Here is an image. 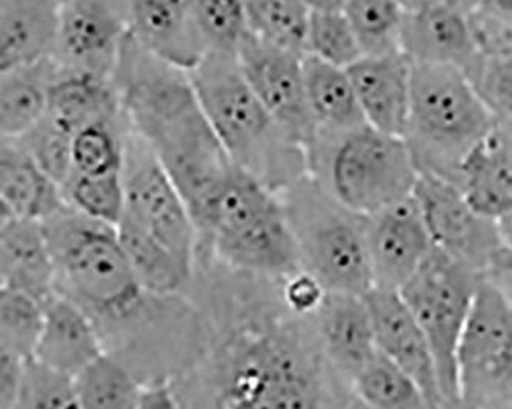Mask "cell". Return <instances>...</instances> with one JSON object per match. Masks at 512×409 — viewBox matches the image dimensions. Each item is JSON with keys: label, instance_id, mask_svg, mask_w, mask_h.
Masks as SVG:
<instances>
[{"label": "cell", "instance_id": "7", "mask_svg": "<svg viewBox=\"0 0 512 409\" xmlns=\"http://www.w3.org/2000/svg\"><path fill=\"white\" fill-rule=\"evenodd\" d=\"M496 127V117L462 70L413 64L411 108L403 139L420 174H433L457 185L463 160Z\"/></svg>", "mask_w": 512, "mask_h": 409}, {"label": "cell", "instance_id": "37", "mask_svg": "<svg viewBox=\"0 0 512 409\" xmlns=\"http://www.w3.org/2000/svg\"><path fill=\"white\" fill-rule=\"evenodd\" d=\"M191 16L210 53L236 56L248 36L247 11L243 0H187Z\"/></svg>", "mask_w": 512, "mask_h": 409}, {"label": "cell", "instance_id": "28", "mask_svg": "<svg viewBox=\"0 0 512 409\" xmlns=\"http://www.w3.org/2000/svg\"><path fill=\"white\" fill-rule=\"evenodd\" d=\"M303 77L317 131H348L366 124L348 70L306 54Z\"/></svg>", "mask_w": 512, "mask_h": 409}, {"label": "cell", "instance_id": "45", "mask_svg": "<svg viewBox=\"0 0 512 409\" xmlns=\"http://www.w3.org/2000/svg\"><path fill=\"white\" fill-rule=\"evenodd\" d=\"M137 409H183L170 382H154L143 385Z\"/></svg>", "mask_w": 512, "mask_h": 409}, {"label": "cell", "instance_id": "21", "mask_svg": "<svg viewBox=\"0 0 512 409\" xmlns=\"http://www.w3.org/2000/svg\"><path fill=\"white\" fill-rule=\"evenodd\" d=\"M0 286L42 303L56 294V270L44 223L0 216Z\"/></svg>", "mask_w": 512, "mask_h": 409}, {"label": "cell", "instance_id": "20", "mask_svg": "<svg viewBox=\"0 0 512 409\" xmlns=\"http://www.w3.org/2000/svg\"><path fill=\"white\" fill-rule=\"evenodd\" d=\"M366 124L403 137L411 108L413 64L402 53L363 56L348 68Z\"/></svg>", "mask_w": 512, "mask_h": 409}, {"label": "cell", "instance_id": "34", "mask_svg": "<svg viewBox=\"0 0 512 409\" xmlns=\"http://www.w3.org/2000/svg\"><path fill=\"white\" fill-rule=\"evenodd\" d=\"M125 119L99 122L77 131L71 140L74 174L108 176L124 173Z\"/></svg>", "mask_w": 512, "mask_h": 409}, {"label": "cell", "instance_id": "9", "mask_svg": "<svg viewBox=\"0 0 512 409\" xmlns=\"http://www.w3.org/2000/svg\"><path fill=\"white\" fill-rule=\"evenodd\" d=\"M483 276L434 248L400 288V296L433 348L446 405L459 402L460 343Z\"/></svg>", "mask_w": 512, "mask_h": 409}, {"label": "cell", "instance_id": "39", "mask_svg": "<svg viewBox=\"0 0 512 409\" xmlns=\"http://www.w3.org/2000/svg\"><path fill=\"white\" fill-rule=\"evenodd\" d=\"M13 409H82L76 380L30 360Z\"/></svg>", "mask_w": 512, "mask_h": 409}, {"label": "cell", "instance_id": "12", "mask_svg": "<svg viewBox=\"0 0 512 409\" xmlns=\"http://www.w3.org/2000/svg\"><path fill=\"white\" fill-rule=\"evenodd\" d=\"M459 399L468 409H512V310L483 305L469 317L459 359Z\"/></svg>", "mask_w": 512, "mask_h": 409}, {"label": "cell", "instance_id": "15", "mask_svg": "<svg viewBox=\"0 0 512 409\" xmlns=\"http://www.w3.org/2000/svg\"><path fill=\"white\" fill-rule=\"evenodd\" d=\"M128 24L102 0H60L54 59L67 70L114 77Z\"/></svg>", "mask_w": 512, "mask_h": 409}, {"label": "cell", "instance_id": "51", "mask_svg": "<svg viewBox=\"0 0 512 409\" xmlns=\"http://www.w3.org/2000/svg\"><path fill=\"white\" fill-rule=\"evenodd\" d=\"M350 409H371L370 406H366L362 400L357 399L356 396L351 397Z\"/></svg>", "mask_w": 512, "mask_h": 409}, {"label": "cell", "instance_id": "24", "mask_svg": "<svg viewBox=\"0 0 512 409\" xmlns=\"http://www.w3.org/2000/svg\"><path fill=\"white\" fill-rule=\"evenodd\" d=\"M124 119L113 77L60 67L48 97L47 120L74 136L99 122Z\"/></svg>", "mask_w": 512, "mask_h": 409}, {"label": "cell", "instance_id": "31", "mask_svg": "<svg viewBox=\"0 0 512 409\" xmlns=\"http://www.w3.org/2000/svg\"><path fill=\"white\" fill-rule=\"evenodd\" d=\"M74 380L82 409L139 408L143 383L110 354L100 356Z\"/></svg>", "mask_w": 512, "mask_h": 409}, {"label": "cell", "instance_id": "32", "mask_svg": "<svg viewBox=\"0 0 512 409\" xmlns=\"http://www.w3.org/2000/svg\"><path fill=\"white\" fill-rule=\"evenodd\" d=\"M351 391L371 409H433L422 388L380 353L354 379Z\"/></svg>", "mask_w": 512, "mask_h": 409}, {"label": "cell", "instance_id": "50", "mask_svg": "<svg viewBox=\"0 0 512 409\" xmlns=\"http://www.w3.org/2000/svg\"><path fill=\"white\" fill-rule=\"evenodd\" d=\"M503 230H505L506 237H508L509 243H512V214L506 222L502 223Z\"/></svg>", "mask_w": 512, "mask_h": 409}, {"label": "cell", "instance_id": "35", "mask_svg": "<svg viewBox=\"0 0 512 409\" xmlns=\"http://www.w3.org/2000/svg\"><path fill=\"white\" fill-rule=\"evenodd\" d=\"M45 303L0 286V351L33 360L44 326Z\"/></svg>", "mask_w": 512, "mask_h": 409}, {"label": "cell", "instance_id": "26", "mask_svg": "<svg viewBox=\"0 0 512 409\" xmlns=\"http://www.w3.org/2000/svg\"><path fill=\"white\" fill-rule=\"evenodd\" d=\"M469 205L503 223L512 214V162L496 130L463 160L457 179Z\"/></svg>", "mask_w": 512, "mask_h": 409}, {"label": "cell", "instance_id": "42", "mask_svg": "<svg viewBox=\"0 0 512 409\" xmlns=\"http://www.w3.org/2000/svg\"><path fill=\"white\" fill-rule=\"evenodd\" d=\"M468 20L480 56H512V17L480 8Z\"/></svg>", "mask_w": 512, "mask_h": 409}, {"label": "cell", "instance_id": "47", "mask_svg": "<svg viewBox=\"0 0 512 409\" xmlns=\"http://www.w3.org/2000/svg\"><path fill=\"white\" fill-rule=\"evenodd\" d=\"M310 13H330V11H343L346 0H302Z\"/></svg>", "mask_w": 512, "mask_h": 409}, {"label": "cell", "instance_id": "18", "mask_svg": "<svg viewBox=\"0 0 512 409\" xmlns=\"http://www.w3.org/2000/svg\"><path fill=\"white\" fill-rule=\"evenodd\" d=\"M400 51L413 64L446 65L463 73L480 56L468 16L434 0L406 10Z\"/></svg>", "mask_w": 512, "mask_h": 409}, {"label": "cell", "instance_id": "48", "mask_svg": "<svg viewBox=\"0 0 512 409\" xmlns=\"http://www.w3.org/2000/svg\"><path fill=\"white\" fill-rule=\"evenodd\" d=\"M422 2H425V0H422ZM422 2H420V4H422ZM434 2L448 5V7L466 14V16L476 13V11H479L480 8L485 5V0H434Z\"/></svg>", "mask_w": 512, "mask_h": 409}, {"label": "cell", "instance_id": "22", "mask_svg": "<svg viewBox=\"0 0 512 409\" xmlns=\"http://www.w3.org/2000/svg\"><path fill=\"white\" fill-rule=\"evenodd\" d=\"M104 354L99 331L80 306L57 293L45 302L44 326L34 362L77 377Z\"/></svg>", "mask_w": 512, "mask_h": 409}, {"label": "cell", "instance_id": "29", "mask_svg": "<svg viewBox=\"0 0 512 409\" xmlns=\"http://www.w3.org/2000/svg\"><path fill=\"white\" fill-rule=\"evenodd\" d=\"M120 245L139 282L160 296L187 294L194 268L180 260L170 248L124 216L117 225Z\"/></svg>", "mask_w": 512, "mask_h": 409}, {"label": "cell", "instance_id": "30", "mask_svg": "<svg viewBox=\"0 0 512 409\" xmlns=\"http://www.w3.org/2000/svg\"><path fill=\"white\" fill-rule=\"evenodd\" d=\"M248 30L266 44L306 56L310 10L302 0H243Z\"/></svg>", "mask_w": 512, "mask_h": 409}, {"label": "cell", "instance_id": "11", "mask_svg": "<svg viewBox=\"0 0 512 409\" xmlns=\"http://www.w3.org/2000/svg\"><path fill=\"white\" fill-rule=\"evenodd\" d=\"M413 194L434 248L485 276L509 243L502 223L477 213L456 183L433 174H420Z\"/></svg>", "mask_w": 512, "mask_h": 409}, {"label": "cell", "instance_id": "44", "mask_svg": "<svg viewBox=\"0 0 512 409\" xmlns=\"http://www.w3.org/2000/svg\"><path fill=\"white\" fill-rule=\"evenodd\" d=\"M30 360L0 351V409H13Z\"/></svg>", "mask_w": 512, "mask_h": 409}, {"label": "cell", "instance_id": "53", "mask_svg": "<svg viewBox=\"0 0 512 409\" xmlns=\"http://www.w3.org/2000/svg\"><path fill=\"white\" fill-rule=\"evenodd\" d=\"M442 409H468L465 405H463L462 402H456V403H449V405L443 406Z\"/></svg>", "mask_w": 512, "mask_h": 409}, {"label": "cell", "instance_id": "17", "mask_svg": "<svg viewBox=\"0 0 512 409\" xmlns=\"http://www.w3.org/2000/svg\"><path fill=\"white\" fill-rule=\"evenodd\" d=\"M313 325L326 359L350 386L379 354L365 296L328 293Z\"/></svg>", "mask_w": 512, "mask_h": 409}, {"label": "cell", "instance_id": "38", "mask_svg": "<svg viewBox=\"0 0 512 409\" xmlns=\"http://www.w3.org/2000/svg\"><path fill=\"white\" fill-rule=\"evenodd\" d=\"M306 54L345 70L365 56L343 11L311 13Z\"/></svg>", "mask_w": 512, "mask_h": 409}, {"label": "cell", "instance_id": "1", "mask_svg": "<svg viewBox=\"0 0 512 409\" xmlns=\"http://www.w3.org/2000/svg\"><path fill=\"white\" fill-rule=\"evenodd\" d=\"M282 280L196 260L187 294L207 340L171 382L183 409H350L351 386L323 354L313 319L286 306Z\"/></svg>", "mask_w": 512, "mask_h": 409}, {"label": "cell", "instance_id": "16", "mask_svg": "<svg viewBox=\"0 0 512 409\" xmlns=\"http://www.w3.org/2000/svg\"><path fill=\"white\" fill-rule=\"evenodd\" d=\"M377 348L422 388L433 409L446 405L433 348L399 291L373 288L365 294Z\"/></svg>", "mask_w": 512, "mask_h": 409}, {"label": "cell", "instance_id": "3", "mask_svg": "<svg viewBox=\"0 0 512 409\" xmlns=\"http://www.w3.org/2000/svg\"><path fill=\"white\" fill-rule=\"evenodd\" d=\"M113 79L125 124L156 154L196 225L237 165L208 122L190 73L151 56L128 33Z\"/></svg>", "mask_w": 512, "mask_h": 409}, {"label": "cell", "instance_id": "43", "mask_svg": "<svg viewBox=\"0 0 512 409\" xmlns=\"http://www.w3.org/2000/svg\"><path fill=\"white\" fill-rule=\"evenodd\" d=\"M330 291L308 271H297L282 280V294L286 306L297 316L313 319Z\"/></svg>", "mask_w": 512, "mask_h": 409}, {"label": "cell", "instance_id": "8", "mask_svg": "<svg viewBox=\"0 0 512 409\" xmlns=\"http://www.w3.org/2000/svg\"><path fill=\"white\" fill-rule=\"evenodd\" d=\"M299 251L300 268L330 293L365 296L374 288L368 217L354 213L306 176L280 194Z\"/></svg>", "mask_w": 512, "mask_h": 409}, {"label": "cell", "instance_id": "25", "mask_svg": "<svg viewBox=\"0 0 512 409\" xmlns=\"http://www.w3.org/2000/svg\"><path fill=\"white\" fill-rule=\"evenodd\" d=\"M60 0H0V71L54 57Z\"/></svg>", "mask_w": 512, "mask_h": 409}, {"label": "cell", "instance_id": "14", "mask_svg": "<svg viewBox=\"0 0 512 409\" xmlns=\"http://www.w3.org/2000/svg\"><path fill=\"white\" fill-rule=\"evenodd\" d=\"M374 288L400 291L434 245L414 194L368 217Z\"/></svg>", "mask_w": 512, "mask_h": 409}, {"label": "cell", "instance_id": "6", "mask_svg": "<svg viewBox=\"0 0 512 409\" xmlns=\"http://www.w3.org/2000/svg\"><path fill=\"white\" fill-rule=\"evenodd\" d=\"M305 151L308 177L343 207L366 217L411 196L420 177L405 139L368 124L317 131Z\"/></svg>", "mask_w": 512, "mask_h": 409}, {"label": "cell", "instance_id": "27", "mask_svg": "<svg viewBox=\"0 0 512 409\" xmlns=\"http://www.w3.org/2000/svg\"><path fill=\"white\" fill-rule=\"evenodd\" d=\"M59 71L54 57L0 71L2 139H22L47 117L51 85Z\"/></svg>", "mask_w": 512, "mask_h": 409}, {"label": "cell", "instance_id": "40", "mask_svg": "<svg viewBox=\"0 0 512 409\" xmlns=\"http://www.w3.org/2000/svg\"><path fill=\"white\" fill-rule=\"evenodd\" d=\"M71 140L73 136L54 127L45 117L33 131L17 139V142L60 188H64L74 174Z\"/></svg>", "mask_w": 512, "mask_h": 409}, {"label": "cell", "instance_id": "52", "mask_svg": "<svg viewBox=\"0 0 512 409\" xmlns=\"http://www.w3.org/2000/svg\"><path fill=\"white\" fill-rule=\"evenodd\" d=\"M399 2L406 8V10H411V8L417 7L422 0H399Z\"/></svg>", "mask_w": 512, "mask_h": 409}, {"label": "cell", "instance_id": "2", "mask_svg": "<svg viewBox=\"0 0 512 409\" xmlns=\"http://www.w3.org/2000/svg\"><path fill=\"white\" fill-rule=\"evenodd\" d=\"M56 293L93 320L105 353L143 383L174 382L202 354L207 331L188 294L160 296L137 279L117 227L67 207L44 222Z\"/></svg>", "mask_w": 512, "mask_h": 409}, {"label": "cell", "instance_id": "36", "mask_svg": "<svg viewBox=\"0 0 512 409\" xmlns=\"http://www.w3.org/2000/svg\"><path fill=\"white\" fill-rule=\"evenodd\" d=\"M62 193L68 207L113 227L119 225L127 207L124 173L96 177L73 174Z\"/></svg>", "mask_w": 512, "mask_h": 409}, {"label": "cell", "instance_id": "46", "mask_svg": "<svg viewBox=\"0 0 512 409\" xmlns=\"http://www.w3.org/2000/svg\"><path fill=\"white\" fill-rule=\"evenodd\" d=\"M483 279L493 283L497 290L512 303V243H508L500 251Z\"/></svg>", "mask_w": 512, "mask_h": 409}, {"label": "cell", "instance_id": "23", "mask_svg": "<svg viewBox=\"0 0 512 409\" xmlns=\"http://www.w3.org/2000/svg\"><path fill=\"white\" fill-rule=\"evenodd\" d=\"M62 188L17 140L0 147V216L44 223L67 208Z\"/></svg>", "mask_w": 512, "mask_h": 409}, {"label": "cell", "instance_id": "41", "mask_svg": "<svg viewBox=\"0 0 512 409\" xmlns=\"http://www.w3.org/2000/svg\"><path fill=\"white\" fill-rule=\"evenodd\" d=\"M465 74L497 122L512 120V56H479Z\"/></svg>", "mask_w": 512, "mask_h": 409}, {"label": "cell", "instance_id": "10", "mask_svg": "<svg viewBox=\"0 0 512 409\" xmlns=\"http://www.w3.org/2000/svg\"><path fill=\"white\" fill-rule=\"evenodd\" d=\"M124 216L196 270L197 230L187 203L147 143L127 127Z\"/></svg>", "mask_w": 512, "mask_h": 409}, {"label": "cell", "instance_id": "49", "mask_svg": "<svg viewBox=\"0 0 512 409\" xmlns=\"http://www.w3.org/2000/svg\"><path fill=\"white\" fill-rule=\"evenodd\" d=\"M497 133H499L500 139H502L503 145H505L506 153H508L509 159L512 162V120H509V122H497Z\"/></svg>", "mask_w": 512, "mask_h": 409}, {"label": "cell", "instance_id": "33", "mask_svg": "<svg viewBox=\"0 0 512 409\" xmlns=\"http://www.w3.org/2000/svg\"><path fill=\"white\" fill-rule=\"evenodd\" d=\"M343 13L365 56L400 51L406 8L399 0H346Z\"/></svg>", "mask_w": 512, "mask_h": 409}, {"label": "cell", "instance_id": "4", "mask_svg": "<svg viewBox=\"0 0 512 409\" xmlns=\"http://www.w3.org/2000/svg\"><path fill=\"white\" fill-rule=\"evenodd\" d=\"M190 77L208 122L237 167L277 194L308 176L305 147L263 107L237 56L210 53Z\"/></svg>", "mask_w": 512, "mask_h": 409}, {"label": "cell", "instance_id": "5", "mask_svg": "<svg viewBox=\"0 0 512 409\" xmlns=\"http://www.w3.org/2000/svg\"><path fill=\"white\" fill-rule=\"evenodd\" d=\"M196 230L197 257L270 279L302 270L282 196L242 168L231 174Z\"/></svg>", "mask_w": 512, "mask_h": 409}, {"label": "cell", "instance_id": "13", "mask_svg": "<svg viewBox=\"0 0 512 409\" xmlns=\"http://www.w3.org/2000/svg\"><path fill=\"white\" fill-rule=\"evenodd\" d=\"M237 62L254 94L277 124L306 148L317 133L306 99L303 57L266 44L253 34L243 40Z\"/></svg>", "mask_w": 512, "mask_h": 409}, {"label": "cell", "instance_id": "19", "mask_svg": "<svg viewBox=\"0 0 512 409\" xmlns=\"http://www.w3.org/2000/svg\"><path fill=\"white\" fill-rule=\"evenodd\" d=\"M127 24L143 50L188 73L210 54L187 0H130Z\"/></svg>", "mask_w": 512, "mask_h": 409}]
</instances>
